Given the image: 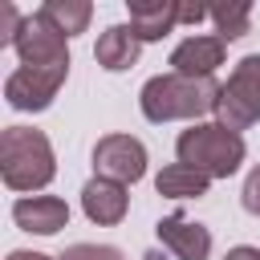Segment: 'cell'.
<instances>
[{
  "label": "cell",
  "instance_id": "obj_1",
  "mask_svg": "<svg viewBox=\"0 0 260 260\" xmlns=\"http://www.w3.org/2000/svg\"><path fill=\"white\" fill-rule=\"evenodd\" d=\"M215 102H219L215 77H183V73H158L138 93V106H142L146 122L199 118V114H211Z\"/></svg>",
  "mask_w": 260,
  "mask_h": 260
},
{
  "label": "cell",
  "instance_id": "obj_2",
  "mask_svg": "<svg viewBox=\"0 0 260 260\" xmlns=\"http://www.w3.org/2000/svg\"><path fill=\"white\" fill-rule=\"evenodd\" d=\"M57 175L53 146L32 126H8L0 134V179L8 191H41Z\"/></svg>",
  "mask_w": 260,
  "mask_h": 260
},
{
  "label": "cell",
  "instance_id": "obj_3",
  "mask_svg": "<svg viewBox=\"0 0 260 260\" xmlns=\"http://www.w3.org/2000/svg\"><path fill=\"white\" fill-rule=\"evenodd\" d=\"M175 154H179L183 167H191V171H199L207 179H228V175L240 171L248 146H244V138L236 130H228L219 122H199V126L179 134Z\"/></svg>",
  "mask_w": 260,
  "mask_h": 260
},
{
  "label": "cell",
  "instance_id": "obj_4",
  "mask_svg": "<svg viewBox=\"0 0 260 260\" xmlns=\"http://www.w3.org/2000/svg\"><path fill=\"white\" fill-rule=\"evenodd\" d=\"M215 118L228 130H248L252 122H260V53L244 57L232 77L219 85V102H215Z\"/></svg>",
  "mask_w": 260,
  "mask_h": 260
},
{
  "label": "cell",
  "instance_id": "obj_5",
  "mask_svg": "<svg viewBox=\"0 0 260 260\" xmlns=\"http://www.w3.org/2000/svg\"><path fill=\"white\" fill-rule=\"evenodd\" d=\"M65 73H69V65H20L16 73H8L4 98L12 110H28V114L49 110L57 89L65 85Z\"/></svg>",
  "mask_w": 260,
  "mask_h": 260
},
{
  "label": "cell",
  "instance_id": "obj_6",
  "mask_svg": "<svg viewBox=\"0 0 260 260\" xmlns=\"http://www.w3.org/2000/svg\"><path fill=\"white\" fill-rule=\"evenodd\" d=\"M93 171L98 179H114V183H138L146 175V146L130 134H106L93 146Z\"/></svg>",
  "mask_w": 260,
  "mask_h": 260
},
{
  "label": "cell",
  "instance_id": "obj_7",
  "mask_svg": "<svg viewBox=\"0 0 260 260\" xmlns=\"http://www.w3.org/2000/svg\"><path fill=\"white\" fill-rule=\"evenodd\" d=\"M65 41H69V37H61L49 20H41V16L32 12V16H24L12 49H16L20 65H69V45H65Z\"/></svg>",
  "mask_w": 260,
  "mask_h": 260
},
{
  "label": "cell",
  "instance_id": "obj_8",
  "mask_svg": "<svg viewBox=\"0 0 260 260\" xmlns=\"http://www.w3.org/2000/svg\"><path fill=\"white\" fill-rule=\"evenodd\" d=\"M126 207H130V195H126V187L114 183V179H98V175H93V179L81 187V211H85V219H93V223H102V228L122 223V219H126Z\"/></svg>",
  "mask_w": 260,
  "mask_h": 260
},
{
  "label": "cell",
  "instance_id": "obj_9",
  "mask_svg": "<svg viewBox=\"0 0 260 260\" xmlns=\"http://www.w3.org/2000/svg\"><path fill=\"white\" fill-rule=\"evenodd\" d=\"M12 219H16V228H24V232L57 236V232L69 223V203L57 199V195H24V199L12 203Z\"/></svg>",
  "mask_w": 260,
  "mask_h": 260
},
{
  "label": "cell",
  "instance_id": "obj_10",
  "mask_svg": "<svg viewBox=\"0 0 260 260\" xmlns=\"http://www.w3.org/2000/svg\"><path fill=\"white\" fill-rule=\"evenodd\" d=\"M154 232H158L162 248H171L179 260H207L211 256V232L187 215H167L154 223Z\"/></svg>",
  "mask_w": 260,
  "mask_h": 260
},
{
  "label": "cell",
  "instance_id": "obj_11",
  "mask_svg": "<svg viewBox=\"0 0 260 260\" xmlns=\"http://www.w3.org/2000/svg\"><path fill=\"white\" fill-rule=\"evenodd\" d=\"M219 65H223V41L219 37H187L171 49V73L211 77Z\"/></svg>",
  "mask_w": 260,
  "mask_h": 260
},
{
  "label": "cell",
  "instance_id": "obj_12",
  "mask_svg": "<svg viewBox=\"0 0 260 260\" xmlns=\"http://www.w3.org/2000/svg\"><path fill=\"white\" fill-rule=\"evenodd\" d=\"M179 24V0H130V28L138 41H162Z\"/></svg>",
  "mask_w": 260,
  "mask_h": 260
},
{
  "label": "cell",
  "instance_id": "obj_13",
  "mask_svg": "<svg viewBox=\"0 0 260 260\" xmlns=\"http://www.w3.org/2000/svg\"><path fill=\"white\" fill-rule=\"evenodd\" d=\"M138 49H142V41L134 37V28H130V24H110V28L98 37L93 57H98V65H102V69L122 73V69H130V65L138 61Z\"/></svg>",
  "mask_w": 260,
  "mask_h": 260
},
{
  "label": "cell",
  "instance_id": "obj_14",
  "mask_svg": "<svg viewBox=\"0 0 260 260\" xmlns=\"http://www.w3.org/2000/svg\"><path fill=\"white\" fill-rule=\"evenodd\" d=\"M154 187H158V195H167V199H203L207 187H211V179L199 175V171H191V167H183V162H171V167L158 171Z\"/></svg>",
  "mask_w": 260,
  "mask_h": 260
},
{
  "label": "cell",
  "instance_id": "obj_15",
  "mask_svg": "<svg viewBox=\"0 0 260 260\" xmlns=\"http://www.w3.org/2000/svg\"><path fill=\"white\" fill-rule=\"evenodd\" d=\"M41 20H49L61 37H73V32H85L89 16H93V4L89 0H45L37 8Z\"/></svg>",
  "mask_w": 260,
  "mask_h": 260
},
{
  "label": "cell",
  "instance_id": "obj_16",
  "mask_svg": "<svg viewBox=\"0 0 260 260\" xmlns=\"http://www.w3.org/2000/svg\"><path fill=\"white\" fill-rule=\"evenodd\" d=\"M211 20H215V37L228 45V41H240L252 32V4L248 0H228V4H211Z\"/></svg>",
  "mask_w": 260,
  "mask_h": 260
},
{
  "label": "cell",
  "instance_id": "obj_17",
  "mask_svg": "<svg viewBox=\"0 0 260 260\" xmlns=\"http://www.w3.org/2000/svg\"><path fill=\"white\" fill-rule=\"evenodd\" d=\"M57 260H122V252L110 248V244H73V248H65Z\"/></svg>",
  "mask_w": 260,
  "mask_h": 260
},
{
  "label": "cell",
  "instance_id": "obj_18",
  "mask_svg": "<svg viewBox=\"0 0 260 260\" xmlns=\"http://www.w3.org/2000/svg\"><path fill=\"white\" fill-rule=\"evenodd\" d=\"M240 203H244V211H248V215H260V167H252V171H248L244 191H240Z\"/></svg>",
  "mask_w": 260,
  "mask_h": 260
},
{
  "label": "cell",
  "instance_id": "obj_19",
  "mask_svg": "<svg viewBox=\"0 0 260 260\" xmlns=\"http://www.w3.org/2000/svg\"><path fill=\"white\" fill-rule=\"evenodd\" d=\"M20 16H16V8L12 4H0V45H12L16 41V32H20Z\"/></svg>",
  "mask_w": 260,
  "mask_h": 260
},
{
  "label": "cell",
  "instance_id": "obj_20",
  "mask_svg": "<svg viewBox=\"0 0 260 260\" xmlns=\"http://www.w3.org/2000/svg\"><path fill=\"white\" fill-rule=\"evenodd\" d=\"M207 16H211L207 4H183V0H179V24H199V20H207Z\"/></svg>",
  "mask_w": 260,
  "mask_h": 260
},
{
  "label": "cell",
  "instance_id": "obj_21",
  "mask_svg": "<svg viewBox=\"0 0 260 260\" xmlns=\"http://www.w3.org/2000/svg\"><path fill=\"white\" fill-rule=\"evenodd\" d=\"M223 260H260V248H248V244H240V248H232Z\"/></svg>",
  "mask_w": 260,
  "mask_h": 260
},
{
  "label": "cell",
  "instance_id": "obj_22",
  "mask_svg": "<svg viewBox=\"0 0 260 260\" xmlns=\"http://www.w3.org/2000/svg\"><path fill=\"white\" fill-rule=\"evenodd\" d=\"M8 260H53L45 252H8Z\"/></svg>",
  "mask_w": 260,
  "mask_h": 260
}]
</instances>
